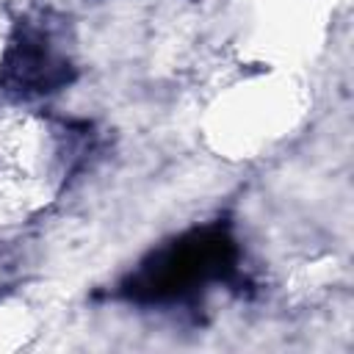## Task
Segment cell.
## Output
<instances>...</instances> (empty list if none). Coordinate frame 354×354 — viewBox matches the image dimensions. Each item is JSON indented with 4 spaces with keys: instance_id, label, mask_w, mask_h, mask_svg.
Returning <instances> with one entry per match:
<instances>
[{
    "instance_id": "cell-1",
    "label": "cell",
    "mask_w": 354,
    "mask_h": 354,
    "mask_svg": "<svg viewBox=\"0 0 354 354\" xmlns=\"http://www.w3.org/2000/svg\"><path fill=\"white\" fill-rule=\"evenodd\" d=\"M235 257L224 230H196L160 249L133 279V290L147 299H174L210 279H218Z\"/></svg>"
}]
</instances>
